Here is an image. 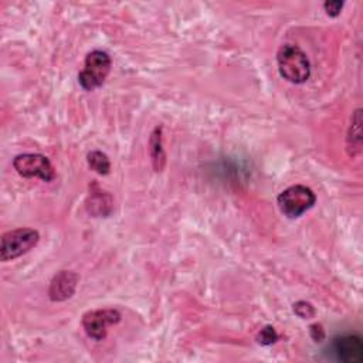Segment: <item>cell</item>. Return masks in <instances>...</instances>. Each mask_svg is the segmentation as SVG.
I'll return each mask as SVG.
<instances>
[{
  "label": "cell",
  "instance_id": "cell-14",
  "mask_svg": "<svg viewBox=\"0 0 363 363\" xmlns=\"http://www.w3.org/2000/svg\"><path fill=\"white\" fill-rule=\"evenodd\" d=\"M294 312L301 318V319H311L315 316V308L312 303L306 301H298L294 303Z\"/></svg>",
  "mask_w": 363,
  "mask_h": 363
},
{
  "label": "cell",
  "instance_id": "cell-1",
  "mask_svg": "<svg viewBox=\"0 0 363 363\" xmlns=\"http://www.w3.org/2000/svg\"><path fill=\"white\" fill-rule=\"evenodd\" d=\"M277 64L281 77L291 84H303L311 77V61L295 44H284L278 48Z\"/></svg>",
  "mask_w": 363,
  "mask_h": 363
},
{
  "label": "cell",
  "instance_id": "cell-16",
  "mask_svg": "<svg viewBox=\"0 0 363 363\" xmlns=\"http://www.w3.org/2000/svg\"><path fill=\"white\" fill-rule=\"evenodd\" d=\"M309 335L315 342H322L325 339V329L320 323H313L309 326Z\"/></svg>",
  "mask_w": 363,
  "mask_h": 363
},
{
  "label": "cell",
  "instance_id": "cell-6",
  "mask_svg": "<svg viewBox=\"0 0 363 363\" xmlns=\"http://www.w3.org/2000/svg\"><path fill=\"white\" fill-rule=\"evenodd\" d=\"M121 318V312L112 308L94 309L84 313L81 323L88 337L94 340H104L108 335V326L116 325Z\"/></svg>",
  "mask_w": 363,
  "mask_h": 363
},
{
  "label": "cell",
  "instance_id": "cell-3",
  "mask_svg": "<svg viewBox=\"0 0 363 363\" xmlns=\"http://www.w3.org/2000/svg\"><path fill=\"white\" fill-rule=\"evenodd\" d=\"M316 203V196L312 189L303 184H294L286 187L277 197L279 211L288 218H298Z\"/></svg>",
  "mask_w": 363,
  "mask_h": 363
},
{
  "label": "cell",
  "instance_id": "cell-5",
  "mask_svg": "<svg viewBox=\"0 0 363 363\" xmlns=\"http://www.w3.org/2000/svg\"><path fill=\"white\" fill-rule=\"evenodd\" d=\"M14 170L26 177H38L43 182H51L55 177V170L50 159L40 153H21L13 159Z\"/></svg>",
  "mask_w": 363,
  "mask_h": 363
},
{
  "label": "cell",
  "instance_id": "cell-10",
  "mask_svg": "<svg viewBox=\"0 0 363 363\" xmlns=\"http://www.w3.org/2000/svg\"><path fill=\"white\" fill-rule=\"evenodd\" d=\"M149 155L155 172H162L166 164V152L162 139V126H156L149 138Z\"/></svg>",
  "mask_w": 363,
  "mask_h": 363
},
{
  "label": "cell",
  "instance_id": "cell-11",
  "mask_svg": "<svg viewBox=\"0 0 363 363\" xmlns=\"http://www.w3.org/2000/svg\"><path fill=\"white\" fill-rule=\"evenodd\" d=\"M88 166L101 176H106L111 172L109 157L101 150H92L86 155Z\"/></svg>",
  "mask_w": 363,
  "mask_h": 363
},
{
  "label": "cell",
  "instance_id": "cell-7",
  "mask_svg": "<svg viewBox=\"0 0 363 363\" xmlns=\"http://www.w3.org/2000/svg\"><path fill=\"white\" fill-rule=\"evenodd\" d=\"M78 275L74 271L62 269L57 272L48 286V298L52 302H62L69 299L77 289Z\"/></svg>",
  "mask_w": 363,
  "mask_h": 363
},
{
  "label": "cell",
  "instance_id": "cell-4",
  "mask_svg": "<svg viewBox=\"0 0 363 363\" xmlns=\"http://www.w3.org/2000/svg\"><path fill=\"white\" fill-rule=\"evenodd\" d=\"M0 241V259L6 262L31 251L38 244L40 234L34 228L20 227L6 231Z\"/></svg>",
  "mask_w": 363,
  "mask_h": 363
},
{
  "label": "cell",
  "instance_id": "cell-15",
  "mask_svg": "<svg viewBox=\"0 0 363 363\" xmlns=\"http://www.w3.org/2000/svg\"><path fill=\"white\" fill-rule=\"evenodd\" d=\"M343 4H345V3L340 1V0H329V1H325V3H323V9H325V11H326L328 16L336 17V16L340 14V11H342V9H343Z\"/></svg>",
  "mask_w": 363,
  "mask_h": 363
},
{
  "label": "cell",
  "instance_id": "cell-9",
  "mask_svg": "<svg viewBox=\"0 0 363 363\" xmlns=\"http://www.w3.org/2000/svg\"><path fill=\"white\" fill-rule=\"evenodd\" d=\"M346 149L352 157L357 156L362 150V109H356L350 118L346 136Z\"/></svg>",
  "mask_w": 363,
  "mask_h": 363
},
{
  "label": "cell",
  "instance_id": "cell-8",
  "mask_svg": "<svg viewBox=\"0 0 363 363\" xmlns=\"http://www.w3.org/2000/svg\"><path fill=\"white\" fill-rule=\"evenodd\" d=\"M333 350L339 360L360 363L363 360V343L357 335H343L333 340Z\"/></svg>",
  "mask_w": 363,
  "mask_h": 363
},
{
  "label": "cell",
  "instance_id": "cell-12",
  "mask_svg": "<svg viewBox=\"0 0 363 363\" xmlns=\"http://www.w3.org/2000/svg\"><path fill=\"white\" fill-rule=\"evenodd\" d=\"M92 194L89 196V200H91V204H86L88 207V211L95 214V216H108V213L104 210V206L102 204H106V206H111L112 201H111V196L106 193V191H102L99 190L98 194H94V191H91Z\"/></svg>",
  "mask_w": 363,
  "mask_h": 363
},
{
  "label": "cell",
  "instance_id": "cell-2",
  "mask_svg": "<svg viewBox=\"0 0 363 363\" xmlns=\"http://www.w3.org/2000/svg\"><path fill=\"white\" fill-rule=\"evenodd\" d=\"M112 60L106 51L94 50L86 54L82 69L78 72V82L85 91L99 88L108 78Z\"/></svg>",
  "mask_w": 363,
  "mask_h": 363
},
{
  "label": "cell",
  "instance_id": "cell-13",
  "mask_svg": "<svg viewBox=\"0 0 363 363\" xmlns=\"http://www.w3.org/2000/svg\"><path fill=\"white\" fill-rule=\"evenodd\" d=\"M278 340V333L275 330L274 326H265L262 328L258 335H257V342L259 345H264V346H269V345H274L275 342Z\"/></svg>",
  "mask_w": 363,
  "mask_h": 363
}]
</instances>
